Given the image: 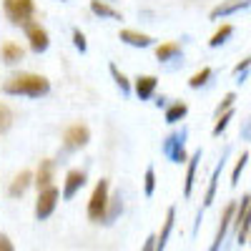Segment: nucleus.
<instances>
[{
  "label": "nucleus",
  "mask_w": 251,
  "mask_h": 251,
  "mask_svg": "<svg viewBox=\"0 0 251 251\" xmlns=\"http://www.w3.org/2000/svg\"><path fill=\"white\" fill-rule=\"evenodd\" d=\"M188 106L183 100H174L171 106H166V123H178L181 118H186Z\"/></svg>",
  "instance_id": "nucleus-22"
},
{
  "label": "nucleus",
  "mask_w": 251,
  "mask_h": 251,
  "mask_svg": "<svg viewBox=\"0 0 251 251\" xmlns=\"http://www.w3.org/2000/svg\"><path fill=\"white\" fill-rule=\"evenodd\" d=\"M161 153L169 158L171 163H186L188 153H186V128L174 131L166 136V141L161 143Z\"/></svg>",
  "instance_id": "nucleus-4"
},
{
  "label": "nucleus",
  "mask_w": 251,
  "mask_h": 251,
  "mask_svg": "<svg viewBox=\"0 0 251 251\" xmlns=\"http://www.w3.org/2000/svg\"><path fill=\"white\" fill-rule=\"evenodd\" d=\"M91 13L93 15H98V18H111V20H121V13L113 8V5H108L106 0H91Z\"/></svg>",
  "instance_id": "nucleus-19"
},
{
  "label": "nucleus",
  "mask_w": 251,
  "mask_h": 251,
  "mask_svg": "<svg viewBox=\"0 0 251 251\" xmlns=\"http://www.w3.org/2000/svg\"><path fill=\"white\" fill-rule=\"evenodd\" d=\"M88 141H91V128L86 123H73V126L66 128V133H63V146H66V151H78Z\"/></svg>",
  "instance_id": "nucleus-6"
},
{
  "label": "nucleus",
  "mask_w": 251,
  "mask_h": 251,
  "mask_svg": "<svg viewBox=\"0 0 251 251\" xmlns=\"http://www.w3.org/2000/svg\"><path fill=\"white\" fill-rule=\"evenodd\" d=\"M214 75V71L211 68H201L199 73H194L191 78H188V86H191V88H201V86H206V83H208V78H211Z\"/></svg>",
  "instance_id": "nucleus-24"
},
{
  "label": "nucleus",
  "mask_w": 251,
  "mask_h": 251,
  "mask_svg": "<svg viewBox=\"0 0 251 251\" xmlns=\"http://www.w3.org/2000/svg\"><path fill=\"white\" fill-rule=\"evenodd\" d=\"M25 35H28V43H30V50L33 53H46L48 50L50 38H48V30L40 25V23H28L25 25Z\"/></svg>",
  "instance_id": "nucleus-8"
},
{
  "label": "nucleus",
  "mask_w": 251,
  "mask_h": 251,
  "mask_svg": "<svg viewBox=\"0 0 251 251\" xmlns=\"http://www.w3.org/2000/svg\"><path fill=\"white\" fill-rule=\"evenodd\" d=\"M199 163H201V149H199L194 156H188V161H186V181H183V196H186V199H191V194H194Z\"/></svg>",
  "instance_id": "nucleus-10"
},
{
  "label": "nucleus",
  "mask_w": 251,
  "mask_h": 251,
  "mask_svg": "<svg viewBox=\"0 0 251 251\" xmlns=\"http://www.w3.org/2000/svg\"><path fill=\"white\" fill-rule=\"evenodd\" d=\"M183 50H181V43H176V40H169V43H161L158 48H156V58L161 60V63H166V60H171V58H178Z\"/></svg>",
  "instance_id": "nucleus-20"
},
{
  "label": "nucleus",
  "mask_w": 251,
  "mask_h": 251,
  "mask_svg": "<svg viewBox=\"0 0 251 251\" xmlns=\"http://www.w3.org/2000/svg\"><path fill=\"white\" fill-rule=\"evenodd\" d=\"M3 10L5 18L10 20L13 25H28L33 23V15H35V3L33 0H3Z\"/></svg>",
  "instance_id": "nucleus-3"
},
{
  "label": "nucleus",
  "mask_w": 251,
  "mask_h": 251,
  "mask_svg": "<svg viewBox=\"0 0 251 251\" xmlns=\"http://www.w3.org/2000/svg\"><path fill=\"white\" fill-rule=\"evenodd\" d=\"M121 40H123V43H128V46H133V48H149V46H153V38L151 35L131 30V28L121 30Z\"/></svg>",
  "instance_id": "nucleus-14"
},
{
  "label": "nucleus",
  "mask_w": 251,
  "mask_h": 251,
  "mask_svg": "<svg viewBox=\"0 0 251 251\" xmlns=\"http://www.w3.org/2000/svg\"><path fill=\"white\" fill-rule=\"evenodd\" d=\"M121 214H123V196H121V191H116V194L108 199V208H106V219H103V224L111 226Z\"/></svg>",
  "instance_id": "nucleus-18"
},
{
  "label": "nucleus",
  "mask_w": 251,
  "mask_h": 251,
  "mask_svg": "<svg viewBox=\"0 0 251 251\" xmlns=\"http://www.w3.org/2000/svg\"><path fill=\"white\" fill-rule=\"evenodd\" d=\"M241 136H244V138H251V121H249V123L244 126V128H241Z\"/></svg>",
  "instance_id": "nucleus-35"
},
{
  "label": "nucleus",
  "mask_w": 251,
  "mask_h": 251,
  "mask_svg": "<svg viewBox=\"0 0 251 251\" xmlns=\"http://www.w3.org/2000/svg\"><path fill=\"white\" fill-rule=\"evenodd\" d=\"M73 46L80 50V53H86L88 50V43H86V35H83L78 28H73Z\"/></svg>",
  "instance_id": "nucleus-31"
},
{
  "label": "nucleus",
  "mask_w": 251,
  "mask_h": 251,
  "mask_svg": "<svg viewBox=\"0 0 251 251\" xmlns=\"http://www.w3.org/2000/svg\"><path fill=\"white\" fill-rule=\"evenodd\" d=\"M3 91L8 96H28V98H40L50 93V80L38 73H13L5 83Z\"/></svg>",
  "instance_id": "nucleus-1"
},
{
  "label": "nucleus",
  "mask_w": 251,
  "mask_h": 251,
  "mask_svg": "<svg viewBox=\"0 0 251 251\" xmlns=\"http://www.w3.org/2000/svg\"><path fill=\"white\" fill-rule=\"evenodd\" d=\"M0 251H15V246H13V241L5 236V234H0Z\"/></svg>",
  "instance_id": "nucleus-33"
},
{
  "label": "nucleus",
  "mask_w": 251,
  "mask_h": 251,
  "mask_svg": "<svg viewBox=\"0 0 251 251\" xmlns=\"http://www.w3.org/2000/svg\"><path fill=\"white\" fill-rule=\"evenodd\" d=\"M83 186H86V174L78 171V169L68 171V174H66V181H63V199H66V201L73 199Z\"/></svg>",
  "instance_id": "nucleus-9"
},
{
  "label": "nucleus",
  "mask_w": 251,
  "mask_h": 251,
  "mask_svg": "<svg viewBox=\"0 0 251 251\" xmlns=\"http://www.w3.org/2000/svg\"><path fill=\"white\" fill-rule=\"evenodd\" d=\"M246 161H249V151H244L234 166V171H231V186H239V178H241V171L246 169Z\"/></svg>",
  "instance_id": "nucleus-28"
},
{
  "label": "nucleus",
  "mask_w": 251,
  "mask_h": 251,
  "mask_svg": "<svg viewBox=\"0 0 251 251\" xmlns=\"http://www.w3.org/2000/svg\"><path fill=\"white\" fill-rule=\"evenodd\" d=\"M13 126V111L8 103H0V133H8Z\"/></svg>",
  "instance_id": "nucleus-25"
},
{
  "label": "nucleus",
  "mask_w": 251,
  "mask_h": 251,
  "mask_svg": "<svg viewBox=\"0 0 251 251\" xmlns=\"http://www.w3.org/2000/svg\"><path fill=\"white\" fill-rule=\"evenodd\" d=\"M141 251H156V236H149V239H146V244H143Z\"/></svg>",
  "instance_id": "nucleus-34"
},
{
  "label": "nucleus",
  "mask_w": 251,
  "mask_h": 251,
  "mask_svg": "<svg viewBox=\"0 0 251 251\" xmlns=\"http://www.w3.org/2000/svg\"><path fill=\"white\" fill-rule=\"evenodd\" d=\"M108 181L106 178H100L93 188V194L88 199V219L93 224H103V219H106V208H108Z\"/></svg>",
  "instance_id": "nucleus-2"
},
{
  "label": "nucleus",
  "mask_w": 251,
  "mask_h": 251,
  "mask_svg": "<svg viewBox=\"0 0 251 251\" xmlns=\"http://www.w3.org/2000/svg\"><path fill=\"white\" fill-rule=\"evenodd\" d=\"M231 33H234V25H228V23H226V25H221V28H219L214 35H211V40H208V46H211V48H219V46H224L226 40L231 38Z\"/></svg>",
  "instance_id": "nucleus-23"
},
{
  "label": "nucleus",
  "mask_w": 251,
  "mask_h": 251,
  "mask_svg": "<svg viewBox=\"0 0 251 251\" xmlns=\"http://www.w3.org/2000/svg\"><path fill=\"white\" fill-rule=\"evenodd\" d=\"M221 169H224V161H219V166L214 169L211 178H208V188H206V196H203V208H208L214 203V196H216V186H219V176H221Z\"/></svg>",
  "instance_id": "nucleus-21"
},
{
  "label": "nucleus",
  "mask_w": 251,
  "mask_h": 251,
  "mask_svg": "<svg viewBox=\"0 0 251 251\" xmlns=\"http://www.w3.org/2000/svg\"><path fill=\"white\" fill-rule=\"evenodd\" d=\"M53 174H55V161L53 158H46V161H40L38 166V174H35V186H38V191H43V188H50L53 186Z\"/></svg>",
  "instance_id": "nucleus-11"
},
{
  "label": "nucleus",
  "mask_w": 251,
  "mask_h": 251,
  "mask_svg": "<svg viewBox=\"0 0 251 251\" xmlns=\"http://www.w3.org/2000/svg\"><path fill=\"white\" fill-rule=\"evenodd\" d=\"M234 214H236V201H231V203L224 206V214H221V219H219V228H216L214 244H211V249H208V251H219V249H221V244H224V239H226V234H228V228L234 226Z\"/></svg>",
  "instance_id": "nucleus-7"
},
{
  "label": "nucleus",
  "mask_w": 251,
  "mask_h": 251,
  "mask_svg": "<svg viewBox=\"0 0 251 251\" xmlns=\"http://www.w3.org/2000/svg\"><path fill=\"white\" fill-rule=\"evenodd\" d=\"M108 71H111V75H113V80H116V86H118L123 93H131V80H128V78H126V75L118 71L116 63H111V68H108Z\"/></svg>",
  "instance_id": "nucleus-26"
},
{
  "label": "nucleus",
  "mask_w": 251,
  "mask_h": 251,
  "mask_svg": "<svg viewBox=\"0 0 251 251\" xmlns=\"http://www.w3.org/2000/svg\"><path fill=\"white\" fill-rule=\"evenodd\" d=\"M30 183H33V174L30 171H20L13 181H10V188H8V194L13 196V199H18V196H23L28 188H30Z\"/></svg>",
  "instance_id": "nucleus-16"
},
{
  "label": "nucleus",
  "mask_w": 251,
  "mask_h": 251,
  "mask_svg": "<svg viewBox=\"0 0 251 251\" xmlns=\"http://www.w3.org/2000/svg\"><path fill=\"white\" fill-rule=\"evenodd\" d=\"M234 103H236V93H226L224 100L216 106V118H219L221 113H226V111H231V108H234Z\"/></svg>",
  "instance_id": "nucleus-30"
},
{
  "label": "nucleus",
  "mask_w": 251,
  "mask_h": 251,
  "mask_svg": "<svg viewBox=\"0 0 251 251\" xmlns=\"http://www.w3.org/2000/svg\"><path fill=\"white\" fill-rule=\"evenodd\" d=\"M249 239H251V234H249Z\"/></svg>",
  "instance_id": "nucleus-36"
},
{
  "label": "nucleus",
  "mask_w": 251,
  "mask_h": 251,
  "mask_svg": "<svg viewBox=\"0 0 251 251\" xmlns=\"http://www.w3.org/2000/svg\"><path fill=\"white\" fill-rule=\"evenodd\" d=\"M58 199H60V194H58L55 186L38 191V199H35V219H38V221H46V219L55 211Z\"/></svg>",
  "instance_id": "nucleus-5"
},
{
  "label": "nucleus",
  "mask_w": 251,
  "mask_h": 251,
  "mask_svg": "<svg viewBox=\"0 0 251 251\" xmlns=\"http://www.w3.org/2000/svg\"><path fill=\"white\" fill-rule=\"evenodd\" d=\"M234 118V111H226V113H221L219 118H216V123H214V136H221L224 131H226V126H228V121Z\"/></svg>",
  "instance_id": "nucleus-29"
},
{
  "label": "nucleus",
  "mask_w": 251,
  "mask_h": 251,
  "mask_svg": "<svg viewBox=\"0 0 251 251\" xmlns=\"http://www.w3.org/2000/svg\"><path fill=\"white\" fill-rule=\"evenodd\" d=\"M251 5V0H221V3L211 10V20H219V18H226L231 13H239L244 8Z\"/></svg>",
  "instance_id": "nucleus-12"
},
{
  "label": "nucleus",
  "mask_w": 251,
  "mask_h": 251,
  "mask_svg": "<svg viewBox=\"0 0 251 251\" xmlns=\"http://www.w3.org/2000/svg\"><path fill=\"white\" fill-rule=\"evenodd\" d=\"M249 68H251V55L244 58L241 63H236V66H234V75H241V73H246Z\"/></svg>",
  "instance_id": "nucleus-32"
},
{
  "label": "nucleus",
  "mask_w": 251,
  "mask_h": 251,
  "mask_svg": "<svg viewBox=\"0 0 251 251\" xmlns=\"http://www.w3.org/2000/svg\"><path fill=\"white\" fill-rule=\"evenodd\" d=\"M174 221H176V208L171 206L169 211H166V221H163L161 234L156 236V251H163L166 244H169V236H171V231H174Z\"/></svg>",
  "instance_id": "nucleus-15"
},
{
  "label": "nucleus",
  "mask_w": 251,
  "mask_h": 251,
  "mask_svg": "<svg viewBox=\"0 0 251 251\" xmlns=\"http://www.w3.org/2000/svg\"><path fill=\"white\" fill-rule=\"evenodd\" d=\"M153 191H156V171H153V166H149V169H146V176H143V194L153 196Z\"/></svg>",
  "instance_id": "nucleus-27"
},
{
  "label": "nucleus",
  "mask_w": 251,
  "mask_h": 251,
  "mask_svg": "<svg viewBox=\"0 0 251 251\" xmlns=\"http://www.w3.org/2000/svg\"><path fill=\"white\" fill-rule=\"evenodd\" d=\"M156 86H158V78H156V75H138L133 91H136V96H138L141 100H149V98L156 93Z\"/></svg>",
  "instance_id": "nucleus-13"
},
{
  "label": "nucleus",
  "mask_w": 251,
  "mask_h": 251,
  "mask_svg": "<svg viewBox=\"0 0 251 251\" xmlns=\"http://www.w3.org/2000/svg\"><path fill=\"white\" fill-rule=\"evenodd\" d=\"M0 55H3V60L8 63V66H18V63L23 60L25 50L20 48L18 43H13V40H5V43H3V48H0Z\"/></svg>",
  "instance_id": "nucleus-17"
}]
</instances>
